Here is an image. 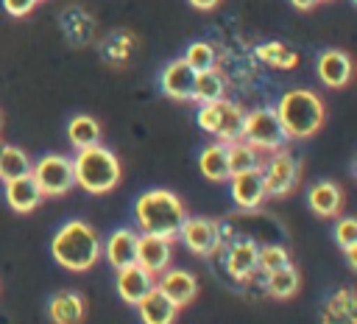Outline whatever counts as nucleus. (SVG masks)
I'll return each instance as SVG.
<instances>
[{"label":"nucleus","instance_id":"obj_1","mask_svg":"<svg viewBox=\"0 0 357 324\" xmlns=\"http://www.w3.org/2000/svg\"><path fill=\"white\" fill-rule=\"evenodd\" d=\"M134 215L145 235H159L167 240L178 237V229L187 218L181 198L170 190H145L134 204Z\"/></svg>","mask_w":357,"mask_h":324},{"label":"nucleus","instance_id":"obj_2","mask_svg":"<svg viewBox=\"0 0 357 324\" xmlns=\"http://www.w3.org/2000/svg\"><path fill=\"white\" fill-rule=\"evenodd\" d=\"M50 251H53L56 263L64 265L67 271H86L100 257V237L89 223L67 221L56 232V237L50 243Z\"/></svg>","mask_w":357,"mask_h":324},{"label":"nucleus","instance_id":"obj_3","mask_svg":"<svg viewBox=\"0 0 357 324\" xmlns=\"http://www.w3.org/2000/svg\"><path fill=\"white\" fill-rule=\"evenodd\" d=\"M276 117L290 140H307L312 137L326 117L324 101L312 89H290L282 95V101L273 106Z\"/></svg>","mask_w":357,"mask_h":324},{"label":"nucleus","instance_id":"obj_4","mask_svg":"<svg viewBox=\"0 0 357 324\" xmlns=\"http://www.w3.org/2000/svg\"><path fill=\"white\" fill-rule=\"evenodd\" d=\"M73 176H75V184H81L86 193H109L117 187L123 170H120V162L117 156L103 148V145H89V148H81L73 159Z\"/></svg>","mask_w":357,"mask_h":324},{"label":"nucleus","instance_id":"obj_5","mask_svg":"<svg viewBox=\"0 0 357 324\" xmlns=\"http://www.w3.org/2000/svg\"><path fill=\"white\" fill-rule=\"evenodd\" d=\"M243 140L257 148V151H265V154H276V151H284L287 145V134L276 117V109L273 106H259L254 112L245 115V123H243Z\"/></svg>","mask_w":357,"mask_h":324},{"label":"nucleus","instance_id":"obj_6","mask_svg":"<svg viewBox=\"0 0 357 324\" xmlns=\"http://www.w3.org/2000/svg\"><path fill=\"white\" fill-rule=\"evenodd\" d=\"M243 123H245V112L231 103V101H215V103H204L198 112V126L209 134H215L223 145L243 140Z\"/></svg>","mask_w":357,"mask_h":324},{"label":"nucleus","instance_id":"obj_7","mask_svg":"<svg viewBox=\"0 0 357 324\" xmlns=\"http://www.w3.org/2000/svg\"><path fill=\"white\" fill-rule=\"evenodd\" d=\"M31 179L36 182V187L42 190V196H64L75 184L73 159H67L61 154H47V156H42L31 168Z\"/></svg>","mask_w":357,"mask_h":324},{"label":"nucleus","instance_id":"obj_8","mask_svg":"<svg viewBox=\"0 0 357 324\" xmlns=\"http://www.w3.org/2000/svg\"><path fill=\"white\" fill-rule=\"evenodd\" d=\"M298 162L287 151H276L265 165H262V182H265V196L282 198L298 184Z\"/></svg>","mask_w":357,"mask_h":324},{"label":"nucleus","instance_id":"obj_9","mask_svg":"<svg viewBox=\"0 0 357 324\" xmlns=\"http://www.w3.org/2000/svg\"><path fill=\"white\" fill-rule=\"evenodd\" d=\"M178 237L192 254L209 257L220 246V226L209 218H201V215L198 218H184V223L178 229Z\"/></svg>","mask_w":357,"mask_h":324},{"label":"nucleus","instance_id":"obj_10","mask_svg":"<svg viewBox=\"0 0 357 324\" xmlns=\"http://www.w3.org/2000/svg\"><path fill=\"white\" fill-rule=\"evenodd\" d=\"M170 260H173V246L167 237H159V235H139L137 240V265L145 268L151 277H159L162 271L170 268Z\"/></svg>","mask_w":357,"mask_h":324},{"label":"nucleus","instance_id":"obj_11","mask_svg":"<svg viewBox=\"0 0 357 324\" xmlns=\"http://www.w3.org/2000/svg\"><path fill=\"white\" fill-rule=\"evenodd\" d=\"M159 84H162V92H165L167 98H176V101H192L195 70H192L184 59H173V61L162 70Z\"/></svg>","mask_w":357,"mask_h":324},{"label":"nucleus","instance_id":"obj_12","mask_svg":"<svg viewBox=\"0 0 357 324\" xmlns=\"http://www.w3.org/2000/svg\"><path fill=\"white\" fill-rule=\"evenodd\" d=\"M229 187H231V201L243 209H254L265 201V182H262V168L257 170H245V173H234L229 176Z\"/></svg>","mask_w":357,"mask_h":324},{"label":"nucleus","instance_id":"obj_13","mask_svg":"<svg viewBox=\"0 0 357 324\" xmlns=\"http://www.w3.org/2000/svg\"><path fill=\"white\" fill-rule=\"evenodd\" d=\"M156 285V277H151L145 268H139L137 263L128 265V268H120L117 271V279H114V288H117V296L128 304H139V299L145 293H151Z\"/></svg>","mask_w":357,"mask_h":324},{"label":"nucleus","instance_id":"obj_14","mask_svg":"<svg viewBox=\"0 0 357 324\" xmlns=\"http://www.w3.org/2000/svg\"><path fill=\"white\" fill-rule=\"evenodd\" d=\"M156 288H159L176 307L190 304V302L195 299V293H198V282H195V277H192L190 271H178V268H167V271H162L159 279H156Z\"/></svg>","mask_w":357,"mask_h":324},{"label":"nucleus","instance_id":"obj_15","mask_svg":"<svg viewBox=\"0 0 357 324\" xmlns=\"http://www.w3.org/2000/svg\"><path fill=\"white\" fill-rule=\"evenodd\" d=\"M318 78L329 89H340L351 81V59L346 50H324L318 56Z\"/></svg>","mask_w":357,"mask_h":324},{"label":"nucleus","instance_id":"obj_16","mask_svg":"<svg viewBox=\"0 0 357 324\" xmlns=\"http://www.w3.org/2000/svg\"><path fill=\"white\" fill-rule=\"evenodd\" d=\"M137 240L139 235L134 229H117L112 232V237L106 240V260L112 263V268H128L137 263Z\"/></svg>","mask_w":357,"mask_h":324},{"label":"nucleus","instance_id":"obj_17","mask_svg":"<svg viewBox=\"0 0 357 324\" xmlns=\"http://www.w3.org/2000/svg\"><path fill=\"white\" fill-rule=\"evenodd\" d=\"M137 310H139L142 324H173V321H176V313H178V307H176L156 285H153L151 293H145V296L139 299Z\"/></svg>","mask_w":357,"mask_h":324},{"label":"nucleus","instance_id":"obj_18","mask_svg":"<svg viewBox=\"0 0 357 324\" xmlns=\"http://www.w3.org/2000/svg\"><path fill=\"white\" fill-rule=\"evenodd\" d=\"M42 190L36 187V182L31 176H22V179H14V182H6V201L14 212H31L42 204Z\"/></svg>","mask_w":357,"mask_h":324},{"label":"nucleus","instance_id":"obj_19","mask_svg":"<svg viewBox=\"0 0 357 324\" xmlns=\"http://www.w3.org/2000/svg\"><path fill=\"white\" fill-rule=\"evenodd\" d=\"M310 207L318 218H335L343 209V190L335 182H318L310 190Z\"/></svg>","mask_w":357,"mask_h":324},{"label":"nucleus","instance_id":"obj_20","mask_svg":"<svg viewBox=\"0 0 357 324\" xmlns=\"http://www.w3.org/2000/svg\"><path fill=\"white\" fill-rule=\"evenodd\" d=\"M47 310H50V318L56 324H81V318H84V299L78 293H73V290H61V293H56L50 299Z\"/></svg>","mask_w":357,"mask_h":324},{"label":"nucleus","instance_id":"obj_21","mask_svg":"<svg viewBox=\"0 0 357 324\" xmlns=\"http://www.w3.org/2000/svg\"><path fill=\"white\" fill-rule=\"evenodd\" d=\"M321 324H357V310H354V293L346 288L335 293L324 310H321Z\"/></svg>","mask_w":357,"mask_h":324},{"label":"nucleus","instance_id":"obj_22","mask_svg":"<svg viewBox=\"0 0 357 324\" xmlns=\"http://www.w3.org/2000/svg\"><path fill=\"white\" fill-rule=\"evenodd\" d=\"M257 254H259V246H254L251 240H240L229 249V260H226V268L234 279H245L251 277V271L257 268Z\"/></svg>","mask_w":357,"mask_h":324},{"label":"nucleus","instance_id":"obj_23","mask_svg":"<svg viewBox=\"0 0 357 324\" xmlns=\"http://www.w3.org/2000/svg\"><path fill=\"white\" fill-rule=\"evenodd\" d=\"M223 98H226V81L215 67L204 70V73H195L192 101H198L204 106V103H215V101H223Z\"/></svg>","mask_w":357,"mask_h":324},{"label":"nucleus","instance_id":"obj_24","mask_svg":"<svg viewBox=\"0 0 357 324\" xmlns=\"http://www.w3.org/2000/svg\"><path fill=\"white\" fill-rule=\"evenodd\" d=\"M198 165L209 182H229V162H226V145L223 142L206 145L198 156Z\"/></svg>","mask_w":357,"mask_h":324},{"label":"nucleus","instance_id":"obj_25","mask_svg":"<svg viewBox=\"0 0 357 324\" xmlns=\"http://www.w3.org/2000/svg\"><path fill=\"white\" fill-rule=\"evenodd\" d=\"M226 162H229V176L262 168L259 151L251 148L245 140H237V142H229V145H226Z\"/></svg>","mask_w":357,"mask_h":324},{"label":"nucleus","instance_id":"obj_26","mask_svg":"<svg viewBox=\"0 0 357 324\" xmlns=\"http://www.w3.org/2000/svg\"><path fill=\"white\" fill-rule=\"evenodd\" d=\"M67 137L78 151L89 145H100V123L89 115H78L67 123Z\"/></svg>","mask_w":357,"mask_h":324},{"label":"nucleus","instance_id":"obj_27","mask_svg":"<svg viewBox=\"0 0 357 324\" xmlns=\"http://www.w3.org/2000/svg\"><path fill=\"white\" fill-rule=\"evenodd\" d=\"M31 159L22 148L17 145H6L3 154H0V179L3 182H14V179H22V176H31Z\"/></svg>","mask_w":357,"mask_h":324},{"label":"nucleus","instance_id":"obj_28","mask_svg":"<svg viewBox=\"0 0 357 324\" xmlns=\"http://www.w3.org/2000/svg\"><path fill=\"white\" fill-rule=\"evenodd\" d=\"M298 285H301V277L293 268V263L279 268V271H273V274H268V293L276 296V299H290L298 290Z\"/></svg>","mask_w":357,"mask_h":324},{"label":"nucleus","instance_id":"obj_29","mask_svg":"<svg viewBox=\"0 0 357 324\" xmlns=\"http://www.w3.org/2000/svg\"><path fill=\"white\" fill-rule=\"evenodd\" d=\"M257 56L265 64H273V67H282V70H290V67L298 64V56L287 45H282V42H262L257 47Z\"/></svg>","mask_w":357,"mask_h":324},{"label":"nucleus","instance_id":"obj_30","mask_svg":"<svg viewBox=\"0 0 357 324\" xmlns=\"http://www.w3.org/2000/svg\"><path fill=\"white\" fill-rule=\"evenodd\" d=\"M215 59H218V53H215V47H212L209 42H192V45L187 47V53H184V61H187L195 73L212 70V67H215Z\"/></svg>","mask_w":357,"mask_h":324},{"label":"nucleus","instance_id":"obj_31","mask_svg":"<svg viewBox=\"0 0 357 324\" xmlns=\"http://www.w3.org/2000/svg\"><path fill=\"white\" fill-rule=\"evenodd\" d=\"M257 265L265 271V274H273L284 265H290V254L284 246H262L259 254H257Z\"/></svg>","mask_w":357,"mask_h":324},{"label":"nucleus","instance_id":"obj_32","mask_svg":"<svg viewBox=\"0 0 357 324\" xmlns=\"http://www.w3.org/2000/svg\"><path fill=\"white\" fill-rule=\"evenodd\" d=\"M335 240H337V246L343 251L357 246V221L354 218H340L337 226H335Z\"/></svg>","mask_w":357,"mask_h":324},{"label":"nucleus","instance_id":"obj_33","mask_svg":"<svg viewBox=\"0 0 357 324\" xmlns=\"http://www.w3.org/2000/svg\"><path fill=\"white\" fill-rule=\"evenodd\" d=\"M36 3H39V0H3V8H6L11 17H25V14L33 11Z\"/></svg>","mask_w":357,"mask_h":324},{"label":"nucleus","instance_id":"obj_34","mask_svg":"<svg viewBox=\"0 0 357 324\" xmlns=\"http://www.w3.org/2000/svg\"><path fill=\"white\" fill-rule=\"evenodd\" d=\"M220 0H190V6H195V8H204V11H209V8H215Z\"/></svg>","mask_w":357,"mask_h":324},{"label":"nucleus","instance_id":"obj_35","mask_svg":"<svg viewBox=\"0 0 357 324\" xmlns=\"http://www.w3.org/2000/svg\"><path fill=\"white\" fill-rule=\"evenodd\" d=\"M290 3H293V6L298 8V11H310V8H312V6L318 3V0H290Z\"/></svg>","mask_w":357,"mask_h":324},{"label":"nucleus","instance_id":"obj_36","mask_svg":"<svg viewBox=\"0 0 357 324\" xmlns=\"http://www.w3.org/2000/svg\"><path fill=\"white\" fill-rule=\"evenodd\" d=\"M346 254H349V265L354 268V265H357V246H351V249H346Z\"/></svg>","mask_w":357,"mask_h":324},{"label":"nucleus","instance_id":"obj_37","mask_svg":"<svg viewBox=\"0 0 357 324\" xmlns=\"http://www.w3.org/2000/svg\"><path fill=\"white\" fill-rule=\"evenodd\" d=\"M3 148H6V142H3V140H0V154H3Z\"/></svg>","mask_w":357,"mask_h":324}]
</instances>
